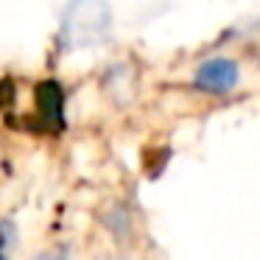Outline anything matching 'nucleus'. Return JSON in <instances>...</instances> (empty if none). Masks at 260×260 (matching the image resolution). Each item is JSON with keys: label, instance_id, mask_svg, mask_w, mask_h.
I'll return each mask as SVG.
<instances>
[{"label": "nucleus", "instance_id": "f257e3e1", "mask_svg": "<svg viewBox=\"0 0 260 260\" xmlns=\"http://www.w3.org/2000/svg\"><path fill=\"white\" fill-rule=\"evenodd\" d=\"M238 81H241V68H238V62H232L226 56L202 62L196 76H193V87L207 92V95H230L238 87Z\"/></svg>", "mask_w": 260, "mask_h": 260}, {"label": "nucleus", "instance_id": "f03ea898", "mask_svg": "<svg viewBox=\"0 0 260 260\" xmlns=\"http://www.w3.org/2000/svg\"><path fill=\"white\" fill-rule=\"evenodd\" d=\"M37 112H40L42 126H48L53 132L64 129V92L59 81L45 79L37 87Z\"/></svg>", "mask_w": 260, "mask_h": 260}]
</instances>
